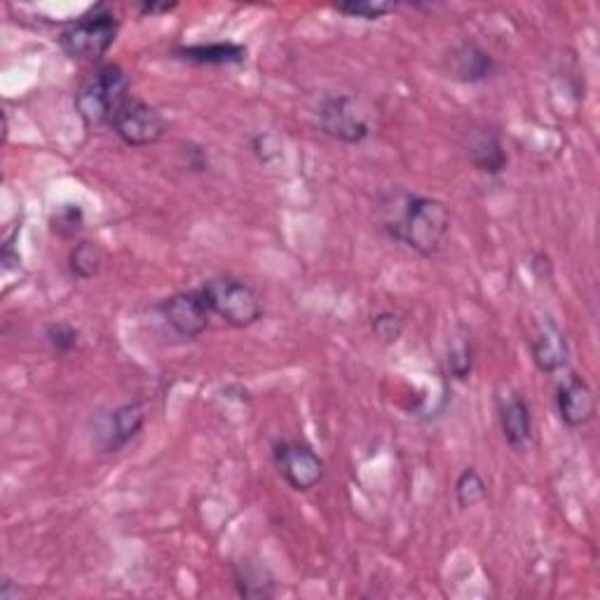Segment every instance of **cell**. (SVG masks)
Wrapping results in <instances>:
<instances>
[{"label": "cell", "mask_w": 600, "mask_h": 600, "mask_svg": "<svg viewBox=\"0 0 600 600\" xmlns=\"http://www.w3.org/2000/svg\"><path fill=\"white\" fill-rule=\"evenodd\" d=\"M531 350L537 368L544 373H556L560 368H566L570 360V345L566 341V333H562L554 322L542 324L535 331V335L531 338Z\"/></svg>", "instance_id": "14"}, {"label": "cell", "mask_w": 600, "mask_h": 600, "mask_svg": "<svg viewBox=\"0 0 600 600\" xmlns=\"http://www.w3.org/2000/svg\"><path fill=\"white\" fill-rule=\"evenodd\" d=\"M101 262H104L101 249L97 247V244L87 242V239L75 244L68 254V268H71L73 277H78V279L97 277L101 270Z\"/></svg>", "instance_id": "16"}, {"label": "cell", "mask_w": 600, "mask_h": 600, "mask_svg": "<svg viewBox=\"0 0 600 600\" xmlns=\"http://www.w3.org/2000/svg\"><path fill=\"white\" fill-rule=\"evenodd\" d=\"M83 221H85V214L78 204H66V206H60L52 214V231L60 235V237H75L81 231H83Z\"/></svg>", "instance_id": "22"}, {"label": "cell", "mask_w": 600, "mask_h": 600, "mask_svg": "<svg viewBox=\"0 0 600 600\" xmlns=\"http://www.w3.org/2000/svg\"><path fill=\"white\" fill-rule=\"evenodd\" d=\"M467 156L481 174L500 176L506 164H510V156H506L500 131L493 127H481L469 135Z\"/></svg>", "instance_id": "12"}, {"label": "cell", "mask_w": 600, "mask_h": 600, "mask_svg": "<svg viewBox=\"0 0 600 600\" xmlns=\"http://www.w3.org/2000/svg\"><path fill=\"white\" fill-rule=\"evenodd\" d=\"M335 10L352 17V19H364V22H378V19L392 14L397 10L394 3H385V0H350V3H338Z\"/></svg>", "instance_id": "19"}, {"label": "cell", "mask_w": 600, "mask_h": 600, "mask_svg": "<svg viewBox=\"0 0 600 600\" xmlns=\"http://www.w3.org/2000/svg\"><path fill=\"white\" fill-rule=\"evenodd\" d=\"M118 31L120 22L116 12L99 3L64 26L60 45L75 62H101L116 43Z\"/></svg>", "instance_id": "3"}, {"label": "cell", "mask_w": 600, "mask_h": 600, "mask_svg": "<svg viewBox=\"0 0 600 600\" xmlns=\"http://www.w3.org/2000/svg\"><path fill=\"white\" fill-rule=\"evenodd\" d=\"M472 368H474L472 347H469L467 343H460V345H456L453 350H450V354H448V371H450V375H453L456 381H467L469 375H472Z\"/></svg>", "instance_id": "23"}, {"label": "cell", "mask_w": 600, "mask_h": 600, "mask_svg": "<svg viewBox=\"0 0 600 600\" xmlns=\"http://www.w3.org/2000/svg\"><path fill=\"white\" fill-rule=\"evenodd\" d=\"M127 73L118 64H101L75 92V110L87 127L110 125L131 99Z\"/></svg>", "instance_id": "2"}, {"label": "cell", "mask_w": 600, "mask_h": 600, "mask_svg": "<svg viewBox=\"0 0 600 600\" xmlns=\"http://www.w3.org/2000/svg\"><path fill=\"white\" fill-rule=\"evenodd\" d=\"M404 329H406V324H404L401 314L392 312V310H383L378 314H373V319H371V333H373L375 341L383 343V345L397 343L399 338L404 335Z\"/></svg>", "instance_id": "20"}, {"label": "cell", "mask_w": 600, "mask_h": 600, "mask_svg": "<svg viewBox=\"0 0 600 600\" xmlns=\"http://www.w3.org/2000/svg\"><path fill=\"white\" fill-rule=\"evenodd\" d=\"M179 3H156V0H146V3H139L137 10L139 14L143 17H158V14H167V12H172L176 10Z\"/></svg>", "instance_id": "24"}, {"label": "cell", "mask_w": 600, "mask_h": 600, "mask_svg": "<svg viewBox=\"0 0 600 600\" xmlns=\"http://www.w3.org/2000/svg\"><path fill=\"white\" fill-rule=\"evenodd\" d=\"M158 312L162 314L164 322L183 338H200L206 329H210V322L214 317L210 308H206L200 291L169 296L160 300Z\"/></svg>", "instance_id": "8"}, {"label": "cell", "mask_w": 600, "mask_h": 600, "mask_svg": "<svg viewBox=\"0 0 600 600\" xmlns=\"http://www.w3.org/2000/svg\"><path fill=\"white\" fill-rule=\"evenodd\" d=\"M500 425L504 441L510 443L516 453H525L533 446V413L528 401L518 394L506 397L500 406Z\"/></svg>", "instance_id": "13"}, {"label": "cell", "mask_w": 600, "mask_h": 600, "mask_svg": "<svg viewBox=\"0 0 600 600\" xmlns=\"http://www.w3.org/2000/svg\"><path fill=\"white\" fill-rule=\"evenodd\" d=\"M317 122L326 137L350 146L362 143L371 135L366 110L350 94H333L319 104Z\"/></svg>", "instance_id": "5"}, {"label": "cell", "mask_w": 600, "mask_h": 600, "mask_svg": "<svg viewBox=\"0 0 600 600\" xmlns=\"http://www.w3.org/2000/svg\"><path fill=\"white\" fill-rule=\"evenodd\" d=\"M0 600H19V587H14L12 579H6L0 587Z\"/></svg>", "instance_id": "25"}, {"label": "cell", "mask_w": 600, "mask_h": 600, "mask_svg": "<svg viewBox=\"0 0 600 600\" xmlns=\"http://www.w3.org/2000/svg\"><path fill=\"white\" fill-rule=\"evenodd\" d=\"M488 497V483L479 474V469L467 467L464 472L456 481V500L462 510H472V506L485 502Z\"/></svg>", "instance_id": "18"}, {"label": "cell", "mask_w": 600, "mask_h": 600, "mask_svg": "<svg viewBox=\"0 0 600 600\" xmlns=\"http://www.w3.org/2000/svg\"><path fill=\"white\" fill-rule=\"evenodd\" d=\"M206 308L214 317H221L233 329L254 326L262 317L260 296L237 277H212L197 289Z\"/></svg>", "instance_id": "4"}, {"label": "cell", "mask_w": 600, "mask_h": 600, "mask_svg": "<svg viewBox=\"0 0 600 600\" xmlns=\"http://www.w3.org/2000/svg\"><path fill=\"white\" fill-rule=\"evenodd\" d=\"M146 422V408L139 401H129L118 408H113L101 420L99 437L104 450L108 453H118L131 439H135Z\"/></svg>", "instance_id": "11"}, {"label": "cell", "mask_w": 600, "mask_h": 600, "mask_svg": "<svg viewBox=\"0 0 600 600\" xmlns=\"http://www.w3.org/2000/svg\"><path fill=\"white\" fill-rule=\"evenodd\" d=\"M45 341L50 345V350L56 354V356H66L71 354L75 347H78L81 343V333L75 326L66 324V322H56V324H50L47 331H45Z\"/></svg>", "instance_id": "21"}, {"label": "cell", "mask_w": 600, "mask_h": 600, "mask_svg": "<svg viewBox=\"0 0 600 600\" xmlns=\"http://www.w3.org/2000/svg\"><path fill=\"white\" fill-rule=\"evenodd\" d=\"M558 416L570 429H579L596 418V397L589 383L577 373L562 378L556 394Z\"/></svg>", "instance_id": "9"}, {"label": "cell", "mask_w": 600, "mask_h": 600, "mask_svg": "<svg viewBox=\"0 0 600 600\" xmlns=\"http://www.w3.org/2000/svg\"><path fill=\"white\" fill-rule=\"evenodd\" d=\"M110 129L116 131V137L129 146V148H146V146H153L162 139L164 135V118L162 113L150 106L141 99H135L131 97L120 110L118 116L113 118L110 122Z\"/></svg>", "instance_id": "7"}, {"label": "cell", "mask_w": 600, "mask_h": 600, "mask_svg": "<svg viewBox=\"0 0 600 600\" xmlns=\"http://www.w3.org/2000/svg\"><path fill=\"white\" fill-rule=\"evenodd\" d=\"M443 68L448 73V78L474 85L491 78V75L497 71V64L493 56L483 47H479L476 43L462 41L460 45H456L448 52V56L443 60Z\"/></svg>", "instance_id": "10"}, {"label": "cell", "mask_w": 600, "mask_h": 600, "mask_svg": "<svg viewBox=\"0 0 600 600\" xmlns=\"http://www.w3.org/2000/svg\"><path fill=\"white\" fill-rule=\"evenodd\" d=\"M378 216L381 228L389 239L404 244L406 249L422 258L437 256L450 233L448 206L435 197L408 191H392L383 195Z\"/></svg>", "instance_id": "1"}, {"label": "cell", "mask_w": 600, "mask_h": 600, "mask_svg": "<svg viewBox=\"0 0 600 600\" xmlns=\"http://www.w3.org/2000/svg\"><path fill=\"white\" fill-rule=\"evenodd\" d=\"M174 54L183 62L200 66H233L247 62V47L235 43H210V45H191L176 47Z\"/></svg>", "instance_id": "15"}, {"label": "cell", "mask_w": 600, "mask_h": 600, "mask_svg": "<svg viewBox=\"0 0 600 600\" xmlns=\"http://www.w3.org/2000/svg\"><path fill=\"white\" fill-rule=\"evenodd\" d=\"M277 472L281 474L293 491L308 493L324 479V460L314 450L298 441H277L272 448Z\"/></svg>", "instance_id": "6"}, {"label": "cell", "mask_w": 600, "mask_h": 600, "mask_svg": "<svg viewBox=\"0 0 600 600\" xmlns=\"http://www.w3.org/2000/svg\"><path fill=\"white\" fill-rule=\"evenodd\" d=\"M235 585H237V589H239V593L244 598H268V596H275V581H272V577L266 570H262V568L249 566V562H244V566L237 570Z\"/></svg>", "instance_id": "17"}]
</instances>
